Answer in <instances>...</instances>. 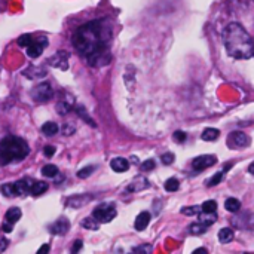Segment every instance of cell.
I'll return each instance as SVG.
<instances>
[{
    "mask_svg": "<svg viewBox=\"0 0 254 254\" xmlns=\"http://www.w3.org/2000/svg\"><path fill=\"white\" fill-rule=\"evenodd\" d=\"M222 37H223V45L232 58L250 60L253 57V37L241 24L238 22L228 24L222 33Z\"/></svg>",
    "mask_w": 254,
    "mask_h": 254,
    "instance_id": "obj_2",
    "label": "cell"
},
{
    "mask_svg": "<svg viewBox=\"0 0 254 254\" xmlns=\"http://www.w3.org/2000/svg\"><path fill=\"white\" fill-rule=\"evenodd\" d=\"M118 211L115 204L112 202H104L100 204L94 211H92V217L98 222V223H110L115 217H116Z\"/></svg>",
    "mask_w": 254,
    "mask_h": 254,
    "instance_id": "obj_5",
    "label": "cell"
},
{
    "mask_svg": "<svg viewBox=\"0 0 254 254\" xmlns=\"http://www.w3.org/2000/svg\"><path fill=\"white\" fill-rule=\"evenodd\" d=\"M73 110V103L71 101H65V100H61L57 103V112L60 115H67Z\"/></svg>",
    "mask_w": 254,
    "mask_h": 254,
    "instance_id": "obj_24",
    "label": "cell"
},
{
    "mask_svg": "<svg viewBox=\"0 0 254 254\" xmlns=\"http://www.w3.org/2000/svg\"><path fill=\"white\" fill-rule=\"evenodd\" d=\"M150 185H149V182L144 179V177H137V180H134L128 188H127V190L128 192H138V190H143V189H146V188H149Z\"/></svg>",
    "mask_w": 254,
    "mask_h": 254,
    "instance_id": "obj_17",
    "label": "cell"
},
{
    "mask_svg": "<svg viewBox=\"0 0 254 254\" xmlns=\"http://www.w3.org/2000/svg\"><path fill=\"white\" fill-rule=\"evenodd\" d=\"M7 244H9V241L6 240V238H3V237H0V252H3L6 247H7Z\"/></svg>",
    "mask_w": 254,
    "mask_h": 254,
    "instance_id": "obj_41",
    "label": "cell"
},
{
    "mask_svg": "<svg viewBox=\"0 0 254 254\" xmlns=\"http://www.w3.org/2000/svg\"><path fill=\"white\" fill-rule=\"evenodd\" d=\"M164 188H165V190L167 192H177L179 189H180V182L177 180V179H168L167 182H165V185H164Z\"/></svg>",
    "mask_w": 254,
    "mask_h": 254,
    "instance_id": "obj_27",
    "label": "cell"
},
{
    "mask_svg": "<svg viewBox=\"0 0 254 254\" xmlns=\"http://www.w3.org/2000/svg\"><path fill=\"white\" fill-rule=\"evenodd\" d=\"M43 155H45L46 158H52V156L55 155V147H54V146H45Z\"/></svg>",
    "mask_w": 254,
    "mask_h": 254,
    "instance_id": "obj_39",
    "label": "cell"
},
{
    "mask_svg": "<svg viewBox=\"0 0 254 254\" xmlns=\"http://www.w3.org/2000/svg\"><path fill=\"white\" fill-rule=\"evenodd\" d=\"M201 213V205H193V207H186L182 210V214L185 216H198Z\"/></svg>",
    "mask_w": 254,
    "mask_h": 254,
    "instance_id": "obj_32",
    "label": "cell"
},
{
    "mask_svg": "<svg viewBox=\"0 0 254 254\" xmlns=\"http://www.w3.org/2000/svg\"><path fill=\"white\" fill-rule=\"evenodd\" d=\"M48 46V40L46 39H43V40H37V42H31L28 46H27V55L30 57V58H37L42 52H43V49Z\"/></svg>",
    "mask_w": 254,
    "mask_h": 254,
    "instance_id": "obj_12",
    "label": "cell"
},
{
    "mask_svg": "<svg viewBox=\"0 0 254 254\" xmlns=\"http://www.w3.org/2000/svg\"><path fill=\"white\" fill-rule=\"evenodd\" d=\"M60 131V128H58V125L55 124V122H45L43 125H42V132L45 134V135H48V137H52V135H55L57 132Z\"/></svg>",
    "mask_w": 254,
    "mask_h": 254,
    "instance_id": "obj_22",
    "label": "cell"
},
{
    "mask_svg": "<svg viewBox=\"0 0 254 254\" xmlns=\"http://www.w3.org/2000/svg\"><path fill=\"white\" fill-rule=\"evenodd\" d=\"M67 60H68V52H65V51H58L54 57H51V58L48 60V64L52 65V67H57V68H60V70H67V68H68Z\"/></svg>",
    "mask_w": 254,
    "mask_h": 254,
    "instance_id": "obj_8",
    "label": "cell"
},
{
    "mask_svg": "<svg viewBox=\"0 0 254 254\" xmlns=\"http://www.w3.org/2000/svg\"><path fill=\"white\" fill-rule=\"evenodd\" d=\"M195 254H198V253H204V254H207L208 253V250H205V249H196L195 252H193Z\"/></svg>",
    "mask_w": 254,
    "mask_h": 254,
    "instance_id": "obj_44",
    "label": "cell"
},
{
    "mask_svg": "<svg viewBox=\"0 0 254 254\" xmlns=\"http://www.w3.org/2000/svg\"><path fill=\"white\" fill-rule=\"evenodd\" d=\"M131 159H132V162H134V164H138V158H134V156H132Z\"/></svg>",
    "mask_w": 254,
    "mask_h": 254,
    "instance_id": "obj_45",
    "label": "cell"
},
{
    "mask_svg": "<svg viewBox=\"0 0 254 254\" xmlns=\"http://www.w3.org/2000/svg\"><path fill=\"white\" fill-rule=\"evenodd\" d=\"M223 174H225L223 171L216 173L210 180H207V182H205V185H207V186H210V188H211V186H216V185H220V182L223 180Z\"/></svg>",
    "mask_w": 254,
    "mask_h": 254,
    "instance_id": "obj_31",
    "label": "cell"
},
{
    "mask_svg": "<svg viewBox=\"0 0 254 254\" xmlns=\"http://www.w3.org/2000/svg\"><path fill=\"white\" fill-rule=\"evenodd\" d=\"M31 42H33L31 34H22V36L18 37V42H16V43H18L19 46H22V48H27Z\"/></svg>",
    "mask_w": 254,
    "mask_h": 254,
    "instance_id": "obj_33",
    "label": "cell"
},
{
    "mask_svg": "<svg viewBox=\"0 0 254 254\" xmlns=\"http://www.w3.org/2000/svg\"><path fill=\"white\" fill-rule=\"evenodd\" d=\"M110 168L115 173H125L129 168V161L125 159V158H113L110 161Z\"/></svg>",
    "mask_w": 254,
    "mask_h": 254,
    "instance_id": "obj_14",
    "label": "cell"
},
{
    "mask_svg": "<svg viewBox=\"0 0 254 254\" xmlns=\"http://www.w3.org/2000/svg\"><path fill=\"white\" fill-rule=\"evenodd\" d=\"M82 226L85 229H89V231H97L98 229V222L94 217H86V219H83Z\"/></svg>",
    "mask_w": 254,
    "mask_h": 254,
    "instance_id": "obj_28",
    "label": "cell"
},
{
    "mask_svg": "<svg viewBox=\"0 0 254 254\" xmlns=\"http://www.w3.org/2000/svg\"><path fill=\"white\" fill-rule=\"evenodd\" d=\"M76 112H77V115H79L80 118H83V119H85V122H88V124H91L92 127H97V125H95V122H94V121H92V119H91L89 116H86V115H85V109H83L82 106H79V107H76Z\"/></svg>",
    "mask_w": 254,
    "mask_h": 254,
    "instance_id": "obj_35",
    "label": "cell"
},
{
    "mask_svg": "<svg viewBox=\"0 0 254 254\" xmlns=\"http://www.w3.org/2000/svg\"><path fill=\"white\" fill-rule=\"evenodd\" d=\"M30 183L28 180H19L15 183H4L0 186V190L4 196L7 198H15V196H24L28 193Z\"/></svg>",
    "mask_w": 254,
    "mask_h": 254,
    "instance_id": "obj_4",
    "label": "cell"
},
{
    "mask_svg": "<svg viewBox=\"0 0 254 254\" xmlns=\"http://www.w3.org/2000/svg\"><path fill=\"white\" fill-rule=\"evenodd\" d=\"M112 40L113 24L109 18L85 22L71 36L74 49L91 67H104L112 61Z\"/></svg>",
    "mask_w": 254,
    "mask_h": 254,
    "instance_id": "obj_1",
    "label": "cell"
},
{
    "mask_svg": "<svg viewBox=\"0 0 254 254\" xmlns=\"http://www.w3.org/2000/svg\"><path fill=\"white\" fill-rule=\"evenodd\" d=\"M150 219H152V216H150V213H149V211H141V213L135 217V222H134V228H135V231H138V232L144 231V229L149 226Z\"/></svg>",
    "mask_w": 254,
    "mask_h": 254,
    "instance_id": "obj_13",
    "label": "cell"
},
{
    "mask_svg": "<svg viewBox=\"0 0 254 254\" xmlns=\"http://www.w3.org/2000/svg\"><path fill=\"white\" fill-rule=\"evenodd\" d=\"M80 250H82V241H80V240H76V241L73 243L71 253H77V252H80Z\"/></svg>",
    "mask_w": 254,
    "mask_h": 254,
    "instance_id": "obj_40",
    "label": "cell"
},
{
    "mask_svg": "<svg viewBox=\"0 0 254 254\" xmlns=\"http://www.w3.org/2000/svg\"><path fill=\"white\" fill-rule=\"evenodd\" d=\"M94 171H95V167H94V165H88V167L79 170V171L76 173V176H77L79 179H86V177H89Z\"/></svg>",
    "mask_w": 254,
    "mask_h": 254,
    "instance_id": "obj_30",
    "label": "cell"
},
{
    "mask_svg": "<svg viewBox=\"0 0 254 254\" xmlns=\"http://www.w3.org/2000/svg\"><path fill=\"white\" fill-rule=\"evenodd\" d=\"M249 171H250V174H253V164H250V167H249Z\"/></svg>",
    "mask_w": 254,
    "mask_h": 254,
    "instance_id": "obj_46",
    "label": "cell"
},
{
    "mask_svg": "<svg viewBox=\"0 0 254 254\" xmlns=\"http://www.w3.org/2000/svg\"><path fill=\"white\" fill-rule=\"evenodd\" d=\"M205 231H207V226L202 225L201 222H195L189 226V232L192 235H202V234H205Z\"/></svg>",
    "mask_w": 254,
    "mask_h": 254,
    "instance_id": "obj_26",
    "label": "cell"
},
{
    "mask_svg": "<svg viewBox=\"0 0 254 254\" xmlns=\"http://www.w3.org/2000/svg\"><path fill=\"white\" fill-rule=\"evenodd\" d=\"M234 231L231 229V228H223V229H220V232H219V241L222 243V244H228V243H231L232 240H234Z\"/></svg>",
    "mask_w": 254,
    "mask_h": 254,
    "instance_id": "obj_21",
    "label": "cell"
},
{
    "mask_svg": "<svg viewBox=\"0 0 254 254\" xmlns=\"http://www.w3.org/2000/svg\"><path fill=\"white\" fill-rule=\"evenodd\" d=\"M249 144H250V138L247 137V134H244L241 131H235V132L229 134V138H228V146L229 147L243 149V147H247Z\"/></svg>",
    "mask_w": 254,
    "mask_h": 254,
    "instance_id": "obj_7",
    "label": "cell"
},
{
    "mask_svg": "<svg viewBox=\"0 0 254 254\" xmlns=\"http://www.w3.org/2000/svg\"><path fill=\"white\" fill-rule=\"evenodd\" d=\"M216 162H217V158L214 155H201V156H198V158L193 159L192 167L196 171H202V170H205L208 167H213Z\"/></svg>",
    "mask_w": 254,
    "mask_h": 254,
    "instance_id": "obj_9",
    "label": "cell"
},
{
    "mask_svg": "<svg viewBox=\"0 0 254 254\" xmlns=\"http://www.w3.org/2000/svg\"><path fill=\"white\" fill-rule=\"evenodd\" d=\"M174 159H176V156H174L173 153H164V155L161 156V161H162L164 165H171V164L174 162Z\"/></svg>",
    "mask_w": 254,
    "mask_h": 254,
    "instance_id": "obj_36",
    "label": "cell"
},
{
    "mask_svg": "<svg viewBox=\"0 0 254 254\" xmlns=\"http://www.w3.org/2000/svg\"><path fill=\"white\" fill-rule=\"evenodd\" d=\"M58 173H60L58 167H57V165H52V164H48V165H45V167L42 168V174H43L45 177H49V179L57 177Z\"/></svg>",
    "mask_w": 254,
    "mask_h": 254,
    "instance_id": "obj_25",
    "label": "cell"
},
{
    "mask_svg": "<svg viewBox=\"0 0 254 254\" xmlns=\"http://www.w3.org/2000/svg\"><path fill=\"white\" fill-rule=\"evenodd\" d=\"M24 76H27L28 79H39L42 76H46V70L42 67H36V65H30L28 68H25L22 71Z\"/></svg>",
    "mask_w": 254,
    "mask_h": 254,
    "instance_id": "obj_16",
    "label": "cell"
},
{
    "mask_svg": "<svg viewBox=\"0 0 254 254\" xmlns=\"http://www.w3.org/2000/svg\"><path fill=\"white\" fill-rule=\"evenodd\" d=\"M173 140H174L176 143L182 144V143H185V141L188 140V134L183 132V131H176V132L173 134Z\"/></svg>",
    "mask_w": 254,
    "mask_h": 254,
    "instance_id": "obj_34",
    "label": "cell"
},
{
    "mask_svg": "<svg viewBox=\"0 0 254 254\" xmlns=\"http://www.w3.org/2000/svg\"><path fill=\"white\" fill-rule=\"evenodd\" d=\"M216 210H217V202L216 201H205L201 205V211H204V213H216Z\"/></svg>",
    "mask_w": 254,
    "mask_h": 254,
    "instance_id": "obj_29",
    "label": "cell"
},
{
    "mask_svg": "<svg viewBox=\"0 0 254 254\" xmlns=\"http://www.w3.org/2000/svg\"><path fill=\"white\" fill-rule=\"evenodd\" d=\"M152 252H153V249H152L149 244H144V246H141V247L132 249V253H152Z\"/></svg>",
    "mask_w": 254,
    "mask_h": 254,
    "instance_id": "obj_38",
    "label": "cell"
},
{
    "mask_svg": "<svg viewBox=\"0 0 254 254\" xmlns=\"http://www.w3.org/2000/svg\"><path fill=\"white\" fill-rule=\"evenodd\" d=\"M68 229H70V222L65 217L58 219L55 223H52L49 226V232L52 235H65L68 232Z\"/></svg>",
    "mask_w": 254,
    "mask_h": 254,
    "instance_id": "obj_10",
    "label": "cell"
},
{
    "mask_svg": "<svg viewBox=\"0 0 254 254\" xmlns=\"http://www.w3.org/2000/svg\"><path fill=\"white\" fill-rule=\"evenodd\" d=\"M37 253L39 254H45V253H49V246L48 244H45V246H42L39 250H37Z\"/></svg>",
    "mask_w": 254,
    "mask_h": 254,
    "instance_id": "obj_42",
    "label": "cell"
},
{
    "mask_svg": "<svg viewBox=\"0 0 254 254\" xmlns=\"http://www.w3.org/2000/svg\"><path fill=\"white\" fill-rule=\"evenodd\" d=\"M30 95L36 103H48L54 97V89L49 82H42L31 89Z\"/></svg>",
    "mask_w": 254,
    "mask_h": 254,
    "instance_id": "obj_6",
    "label": "cell"
},
{
    "mask_svg": "<svg viewBox=\"0 0 254 254\" xmlns=\"http://www.w3.org/2000/svg\"><path fill=\"white\" fill-rule=\"evenodd\" d=\"M155 167H156L155 161H153V159H147L146 162H143L141 170H143V171H152V170H155Z\"/></svg>",
    "mask_w": 254,
    "mask_h": 254,
    "instance_id": "obj_37",
    "label": "cell"
},
{
    "mask_svg": "<svg viewBox=\"0 0 254 254\" xmlns=\"http://www.w3.org/2000/svg\"><path fill=\"white\" fill-rule=\"evenodd\" d=\"M225 208L229 211V213H238L241 210V202L235 198H228L225 201Z\"/></svg>",
    "mask_w": 254,
    "mask_h": 254,
    "instance_id": "obj_23",
    "label": "cell"
},
{
    "mask_svg": "<svg viewBox=\"0 0 254 254\" xmlns=\"http://www.w3.org/2000/svg\"><path fill=\"white\" fill-rule=\"evenodd\" d=\"M201 137L204 141H216L220 137V131L217 128H205Z\"/></svg>",
    "mask_w": 254,
    "mask_h": 254,
    "instance_id": "obj_20",
    "label": "cell"
},
{
    "mask_svg": "<svg viewBox=\"0 0 254 254\" xmlns=\"http://www.w3.org/2000/svg\"><path fill=\"white\" fill-rule=\"evenodd\" d=\"M198 216H199V220L198 222H201L207 228L213 226L216 223V220H217V214L216 213H204V211H201Z\"/></svg>",
    "mask_w": 254,
    "mask_h": 254,
    "instance_id": "obj_19",
    "label": "cell"
},
{
    "mask_svg": "<svg viewBox=\"0 0 254 254\" xmlns=\"http://www.w3.org/2000/svg\"><path fill=\"white\" fill-rule=\"evenodd\" d=\"M73 132V128H68V125H64L63 127V134L64 135H68V134H71Z\"/></svg>",
    "mask_w": 254,
    "mask_h": 254,
    "instance_id": "obj_43",
    "label": "cell"
},
{
    "mask_svg": "<svg viewBox=\"0 0 254 254\" xmlns=\"http://www.w3.org/2000/svg\"><path fill=\"white\" fill-rule=\"evenodd\" d=\"M91 201H92L91 195H74L65 201V205L70 208H80V207H85L86 204H89Z\"/></svg>",
    "mask_w": 254,
    "mask_h": 254,
    "instance_id": "obj_11",
    "label": "cell"
},
{
    "mask_svg": "<svg viewBox=\"0 0 254 254\" xmlns=\"http://www.w3.org/2000/svg\"><path fill=\"white\" fill-rule=\"evenodd\" d=\"M30 153L28 143L16 135H6L0 141V165L24 161Z\"/></svg>",
    "mask_w": 254,
    "mask_h": 254,
    "instance_id": "obj_3",
    "label": "cell"
},
{
    "mask_svg": "<svg viewBox=\"0 0 254 254\" xmlns=\"http://www.w3.org/2000/svg\"><path fill=\"white\" fill-rule=\"evenodd\" d=\"M21 216H22V211L18 208V207H12V208H9L7 211H6V216H4V223H7V225H15L19 219H21Z\"/></svg>",
    "mask_w": 254,
    "mask_h": 254,
    "instance_id": "obj_15",
    "label": "cell"
},
{
    "mask_svg": "<svg viewBox=\"0 0 254 254\" xmlns=\"http://www.w3.org/2000/svg\"><path fill=\"white\" fill-rule=\"evenodd\" d=\"M46 190H48V183H45V182H34L33 185H30L28 193H31L34 196H39V195L45 193Z\"/></svg>",
    "mask_w": 254,
    "mask_h": 254,
    "instance_id": "obj_18",
    "label": "cell"
}]
</instances>
